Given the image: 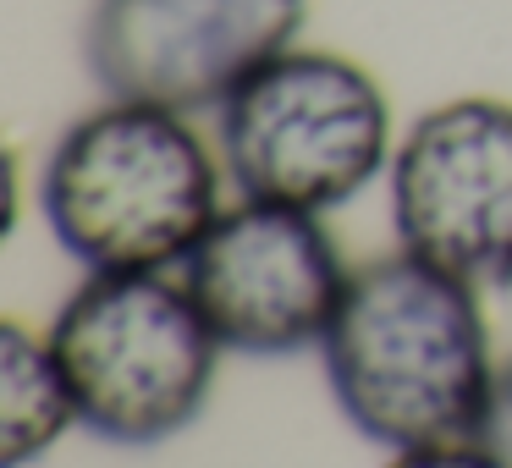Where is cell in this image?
Returning a JSON list of instances; mask_svg holds the SVG:
<instances>
[{"mask_svg":"<svg viewBox=\"0 0 512 468\" xmlns=\"http://www.w3.org/2000/svg\"><path fill=\"white\" fill-rule=\"evenodd\" d=\"M320 358L347 424L391 452L474 441L496 391L479 292L408 248L347 276Z\"/></svg>","mask_w":512,"mask_h":468,"instance_id":"1","label":"cell"},{"mask_svg":"<svg viewBox=\"0 0 512 468\" xmlns=\"http://www.w3.org/2000/svg\"><path fill=\"white\" fill-rule=\"evenodd\" d=\"M39 204L83 270H166L215 226L221 171L182 111L111 100L56 138Z\"/></svg>","mask_w":512,"mask_h":468,"instance_id":"2","label":"cell"},{"mask_svg":"<svg viewBox=\"0 0 512 468\" xmlns=\"http://www.w3.org/2000/svg\"><path fill=\"white\" fill-rule=\"evenodd\" d=\"M386 468H501L485 446L457 441V446H419V452H397Z\"/></svg>","mask_w":512,"mask_h":468,"instance_id":"10","label":"cell"},{"mask_svg":"<svg viewBox=\"0 0 512 468\" xmlns=\"http://www.w3.org/2000/svg\"><path fill=\"white\" fill-rule=\"evenodd\" d=\"M391 226L413 259L463 287H512V105L424 111L391 160Z\"/></svg>","mask_w":512,"mask_h":468,"instance_id":"5","label":"cell"},{"mask_svg":"<svg viewBox=\"0 0 512 468\" xmlns=\"http://www.w3.org/2000/svg\"><path fill=\"white\" fill-rule=\"evenodd\" d=\"M221 166L243 199L336 210L386 166V94L358 61L281 50L215 105Z\"/></svg>","mask_w":512,"mask_h":468,"instance_id":"4","label":"cell"},{"mask_svg":"<svg viewBox=\"0 0 512 468\" xmlns=\"http://www.w3.org/2000/svg\"><path fill=\"white\" fill-rule=\"evenodd\" d=\"M353 270L314 210L243 199L182 259V287L232 353H303L320 347Z\"/></svg>","mask_w":512,"mask_h":468,"instance_id":"6","label":"cell"},{"mask_svg":"<svg viewBox=\"0 0 512 468\" xmlns=\"http://www.w3.org/2000/svg\"><path fill=\"white\" fill-rule=\"evenodd\" d=\"M78 424L116 446H155L188 430L215 386L210 320L160 270H89L50 325Z\"/></svg>","mask_w":512,"mask_h":468,"instance_id":"3","label":"cell"},{"mask_svg":"<svg viewBox=\"0 0 512 468\" xmlns=\"http://www.w3.org/2000/svg\"><path fill=\"white\" fill-rule=\"evenodd\" d=\"M78 424L67 375H61L50 342H39L28 325H0V468H28Z\"/></svg>","mask_w":512,"mask_h":468,"instance_id":"8","label":"cell"},{"mask_svg":"<svg viewBox=\"0 0 512 468\" xmlns=\"http://www.w3.org/2000/svg\"><path fill=\"white\" fill-rule=\"evenodd\" d=\"M309 0H94L83 56L111 100L215 111L248 72L292 50Z\"/></svg>","mask_w":512,"mask_h":468,"instance_id":"7","label":"cell"},{"mask_svg":"<svg viewBox=\"0 0 512 468\" xmlns=\"http://www.w3.org/2000/svg\"><path fill=\"white\" fill-rule=\"evenodd\" d=\"M474 446H485L501 468H512V358L496 369V391H490V408L474 430Z\"/></svg>","mask_w":512,"mask_h":468,"instance_id":"9","label":"cell"}]
</instances>
